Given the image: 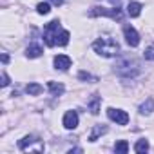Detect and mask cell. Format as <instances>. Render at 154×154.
<instances>
[{"label": "cell", "mask_w": 154, "mask_h": 154, "mask_svg": "<svg viewBox=\"0 0 154 154\" xmlns=\"http://www.w3.org/2000/svg\"><path fill=\"white\" fill-rule=\"evenodd\" d=\"M127 13H129V17H132V18L140 17V13H141V4H140V2H131L129 8H127Z\"/></svg>", "instance_id": "8"}, {"label": "cell", "mask_w": 154, "mask_h": 154, "mask_svg": "<svg viewBox=\"0 0 154 154\" xmlns=\"http://www.w3.org/2000/svg\"><path fill=\"white\" fill-rule=\"evenodd\" d=\"M107 116H109V120L116 122L118 125H127L129 123V114L122 109H112L111 107V109H107Z\"/></svg>", "instance_id": "4"}, {"label": "cell", "mask_w": 154, "mask_h": 154, "mask_svg": "<svg viewBox=\"0 0 154 154\" xmlns=\"http://www.w3.org/2000/svg\"><path fill=\"white\" fill-rule=\"evenodd\" d=\"M103 132H107V127L96 125V127H94V131H93V132H91V136H89V141H96V138H98V136H102Z\"/></svg>", "instance_id": "13"}, {"label": "cell", "mask_w": 154, "mask_h": 154, "mask_svg": "<svg viewBox=\"0 0 154 154\" xmlns=\"http://www.w3.org/2000/svg\"><path fill=\"white\" fill-rule=\"evenodd\" d=\"M91 17H111L112 20H122V9H118L116 6L112 8V9H107V8H93L91 9V13H89Z\"/></svg>", "instance_id": "3"}, {"label": "cell", "mask_w": 154, "mask_h": 154, "mask_svg": "<svg viewBox=\"0 0 154 154\" xmlns=\"http://www.w3.org/2000/svg\"><path fill=\"white\" fill-rule=\"evenodd\" d=\"M54 67L60 69V71H67L71 67V58L67 54H58L54 56Z\"/></svg>", "instance_id": "7"}, {"label": "cell", "mask_w": 154, "mask_h": 154, "mask_svg": "<svg viewBox=\"0 0 154 154\" xmlns=\"http://www.w3.org/2000/svg\"><path fill=\"white\" fill-rule=\"evenodd\" d=\"M51 4H54V6H62L63 4V0H49Z\"/></svg>", "instance_id": "22"}, {"label": "cell", "mask_w": 154, "mask_h": 154, "mask_svg": "<svg viewBox=\"0 0 154 154\" xmlns=\"http://www.w3.org/2000/svg\"><path fill=\"white\" fill-rule=\"evenodd\" d=\"M123 35H125V40H127V44H129L131 47H136V45L140 44V35H138V31H136L134 27L127 26V27L123 29Z\"/></svg>", "instance_id": "5"}, {"label": "cell", "mask_w": 154, "mask_h": 154, "mask_svg": "<svg viewBox=\"0 0 154 154\" xmlns=\"http://www.w3.org/2000/svg\"><path fill=\"white\" fill-rule=\"evenodd\" d=\"M114 150H116V152H120V154H125V152H129V143H127L125 140H120V141H116Z\"/></svg>", "instance_id": "15"}, {"label": "cell", "mask_w": 154, "mask_h": 154, "mask_svg": "<svg viewBox=\"0 0 154 154\" xmlns=\"http://www.w3.org/2000/svg\"><path fill=\"white\" fill-rule=\"evenodd\" d=\"M152 111H154V100H152V98H149V100L140 107V112H141V114H150Z\"/></svg>", "instance_id": "12"}, {"label": "cell", "mask_w": 154, "mask_h": 154, "mask_svg": "<svg viewBox=\"0 0 154 154\" xmlns=\"http://www.w3.org/2000/svg\"><path fill=\"white\" fill-rule=\"evenodd\" d=\"M26 91H27V94H31V96H38L44 89H42L40 84H29V85L26 87Z\"/></svg>", "instance_id": "11"}, {"label": "cell", "mask_w": 154, "mask_h": 154, "mask_svg": "<svg viewBox=\"0 0 154 154\" xmlns=\"http://www.w3.org/2000/svg\"><path fill=\"white\" fill-rule=\"evenodd\" d=\"M145 58L147 60H154V45H150V47L145 49Z\"/></svg>", "instance_id": "20"}, {"label": "cell", "mask_w": 154, "mask_h": 154, "mask_svg": "<svg viewBox=\"0 0 154 154\" xmlns=\"http://www.w3.org/2000/svg\"><path fill=\"white\" fill-rule=\"evenodd\" d=\"M98 102H100V98L94 96V100H93V103H91V112H93V114H98Z\"/></svg>", "instance_id": "19"}, {"label": "cell", "mask_w": 154, "mask_h": 154, "mask_svg": "<svg viewBox=\"0 0 154 154\" xmlns=\"http://www.w3.org/2000/svg\"><path fill=\"white\" fill-rule=\"evenodd\" d=\"M26 54H27V58H38L42 54V47L40 45H29L27 51H26Z\"/></svg>", "instance_id": "10"}, {"label": "cell", "mask_w": 154, "mask_h": 154, "mask_svg": "<svg viewBox=\"0 0 154 154\" xmlns=\"http://www.w3.org/2000/svg\"><path fill=\"white\" fill-rule=\"evenodd\" d=\"M33 141H35V136H26V138H22V140L18 141V147L24 150V149H27V147H29Z\"/></svg>", "instance_id": "17"}, {"label": "cell", "mask_w": 154, "mask_h": 154, "mask_svg": "<svg viewBox=\"0 0 154 154\" xmlns=\"http://www.w3.org/2000/svg\"><path fill=\"white\" fill-rule=\"evenodd\" d=\"M69 38H71V35H69V31H60L58 33V36H56V45H67L69 44Z\"/></svg>", "instance_id": "9"}, {"label": "cell", "mask_w": 154, "mask_h": 154, "mask_svg": "<svg viewBox=\"0 0 154 154\" xmlns=\"http://www.w3.org/2000/svg\"><path fill=\"white\" fill-rule=\"evenodd\" d=\"M6 85H9V76L6 72H2V87H6Z\"/></svg>", "instance_id": "21"}, {"label": "cell", "mask_w": 154, "mask_h": 154, "mask_svg": "<svg viewBox=\"0 0 154 154\" xmlns=\"http://www.w3.org/2000/svg\"><path fill=\"white\" fill-rule=\"evenodd\" d=\"M63 127L69 131L78 127V114H76V111H67L63 114Z\"/></svg>", "instance_id": "6"}, {"label": "cell", "mask_w": 154, "mask_h": 154, "mask_svg": "<svg viewBox=\"0 0 154 154\" xmlns=\"http://www.w3.org/2000/svg\"><path fill=\"white\" fill-rule=\"evenodd\" d=\"M36 11H38V15H47V13L51 11V8H49L47 2H40V4L36 6Z\"/></svg>", "instance_id": "18"}, {"label": "cell", "mask_w": 154, "mask_h": 154, "mask_svg": "<svg viewBox=\"0 0 154 154\" xmlns=\"http://www.w3.org/2000/svg\"><path fill=\"white\" fill-rule=\"evenodd\" d=\"M8 60H9V58H8V54H2V62H4V63H8Z\"/></svg>", "instance_id": "23"}, {"label": "cell", "mask_w": 154, "mask_h": 154, "mask_svg": "<svg viewBox=\"0 0 154 154\" xmlns=\"http://www.w3.org/2000/svg\"><path fill=\"white\" fill-rule=\"evenodd\" d=\"M58 33H60V22H58V20H53V22H49V24L45 26L44 40H45V44H47L49 47L56 45V36H58Z\"/></svg>", "instance_id": "2"}, {"label": "cell", "mask_w": 154, "mask_h": 154, "mask_svg": "<svg viewBox=\"0 0 154 154\" xmlns=\"http://www.w3.org/2000/svg\"><path fill=\"white\" fill-rule=\"evenodd\" d=\"M134 150L136 152H147L149 150V141L147 140H138L136 145H134Z\"/></svg>", "instance_id": "16"}, {"label": "cell", "mask_w": 154, "mask_h": 154, "mask_svg": "<svg viewBox=\"0 0 154 154\" xmlns=\"http://www.w3.org/2000/svg\"><path fill=\"white\" fill-rule=\"evenodd\" d=\"M93 49L100 54V56H105V58H112L120 53V45L116 40H112L111 36H102L98 38L94 44H93Z\"/></svg>", "instance_id": "1"}, {"label": "cell", "mask_w": 154, "mask_h": 154, "mask_svg": "<svg viewBox=\"0 0 154 154\" xmlns=\"http://www.w3.org/2000/svg\"><path fill=\"white\" fill-rule=\"evenodd\" d=\"M47 85H49V91H51L54 96H58V94H62V93H63V85H62V84H56V82H49Z\"/></svg>", "instance_id": "14"}]
</instances>
